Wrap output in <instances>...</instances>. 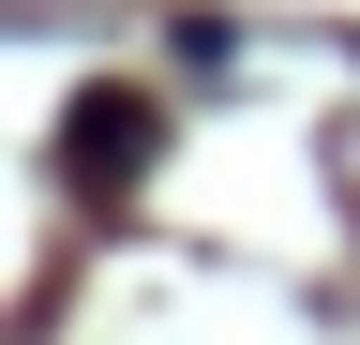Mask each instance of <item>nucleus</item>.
I'll return each mask as SVG.
<instances>
[{
	"mask_svg": "<svg viewBox=\"0 0 360 345\" xmlns=\"http://www.w3.org/2000/svg\"><path fill=\"white\" fill-rule=\"evenodd\" d=\"M150 150H165V105L150 91H90L75 105V181H135Z\"/></svg>",
	"mask_w": 360,
	"mask_h": 345,
	"instance_id": "1",
	"label": "nucleus"
}]
</instances>
